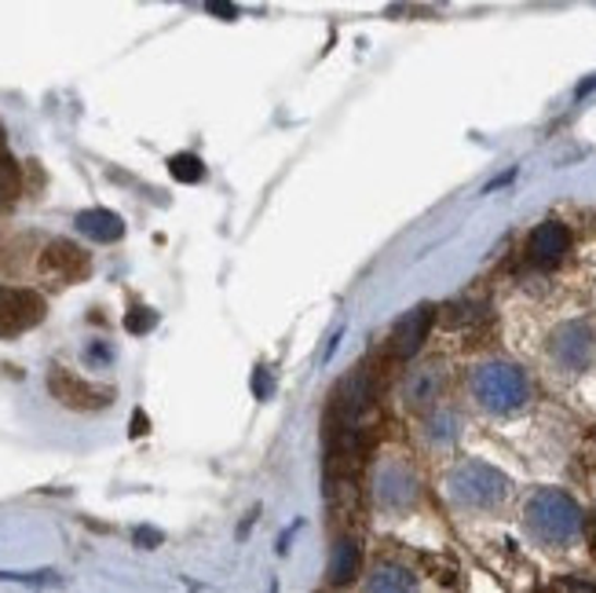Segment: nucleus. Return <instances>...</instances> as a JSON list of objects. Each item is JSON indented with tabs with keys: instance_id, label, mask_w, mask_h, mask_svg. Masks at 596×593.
Instances as JSON below:
<instances>
[{
	"instance_id": "f257e3e1",
	"label": "nucleus",
	"mask_w": 596,
	"mask_h": 593,
	"mask_svg": "<svg viewBox=\"0 0 596 593\" xmlns=\"http://www.w3.org/2000/svg\"><path fill=\"white\" fill-rule=\"evenodd\" d=\"M527 532L546 546H568L582 535V509L571 495L563 491H535L524 509Z\"/></svg>"
},
{
	"instance_id": "f03ea898",
	"label": "nucleus",
	"mask_w": 596,
	"mask_h": 593,
	"mask_svg": "<svg viewBox=\"0 0 596 593\" xmlns=\"http://www.w3.org/2000/svg\"><path fill=\"white\" fill-rule=\"evenodd\" d=\"M473 395L490 414H512L527 403L531 384L524 370L512 367V363H484V367L473 370Z\"/></svg>"
},
{
	"instance_id": "7ed1b4c3",
	"label": "nucleus",
	"mask_w": 596,
	"mask_h": 593,
	"mask_svg": "<svg viewBox=\"0 0 596 593\" xmlns=\"http://www.w3.org/2000/svg\"><path fill=\"white\" fill-rule=\"evenodd\" d=\"M451 498L465 509H494L509 498V476L487 462H462L446 476Z\"/></svg>"
},
{
	"instance_id": "20e7f679",
	"label": "nucleus",
	"mask_w": 596,
	"mask_h": 593,
	"mask_svg": "<svg viewBox=\"0 0 596 593\" xmlns=\"http://www.w3.org/2000/svg\"><path fill=\"white\" fill-rule=\"evenodd\" d=\"M45 319V297L23 286H0V337L34 330Z\"/></svg>"
},
{
	"instance_id": "39448f33",
	"label": "nucleus",
	"mask_w": 596,
	"mask_h": 593,
	"mask_svg": "<svg viewBox=\"0 0 596 593\" xmlns=\"http://www.w3.org/2000/svg\"><path fill=\"white\" fill-rule=\"evenodd\" d=\"M549 352L552 359L560 363L563 370H585L593 363V352H596V334L589 322H563V327H557V334L549 337Z\"/></svg>"
},
{
	"instance_id": "423d86ee",
	"label": "nucleus",
	"mask_w": 596,
	"mask_h": 593,
	"mask_svg": "<svg viewBox=\"0 0 596 593\" xmlns=\"http://www.w3.org/2000/svg\"><path fill=\"white\" fill-rule=\"evenodd\" d=\"M48 389L62 403V407H70V411H103V407H110V403H114L110 389H99V384L81 381L78 373H70L62 367H56L48 373Z\"/></svg>"
},
{
	"instance_id": "0eeeda50",
	"label": "nucleus",
	"mask_w": 596,
	"mask_h": 593,
	"mask_svg": "<svg viewBox=\"0 0 596 593\" xmlns=\"http://www.w3.org/2000/svg\"><path fill=\"white\" fill-rule=\"evenodd\" d=\"M40 272L56 278V283H78V278H85L92 272V260L81 246L67 242V238H56V242H48V249L40 253Z\"/></svg>"
},
{
	"instance_id": "6e6552de",
	"label": "nucleus",
	"mask_w": 596,
	"mask_h": 593,
	"mask_svg": "<svg viewBox=\"0 0 596 593\" xmlns=\"http://www.w3.org/2000/svg\"><path fill=\"white\" fill-rule=\"evenodd\" d=\"M373 495H378L381 506L406 509V506H414V498H417V481L406 465L389 462V465H381L378 476H373Z\"/></svg>"
},
{
	"instance_id": "1a4fd4ad",
	"label": "nucleus",
	"mask_w": 596,
	"mask_h": 593,
	"mask_svg": "<svg viewBox=\"0 0 596 593\" xmlns=\"http://www.w3.org/2000/svg\"><path fill=\"white\" fill-rule=\"evenodd\" d=\"M571 249V232L557 221H546L531 232V242H527V257L535 268H557L563 253Z\"/></svg>"
},
{
	"instance_id": "9d476101",
	"label": "nucleus",
	"mask_w": 596,
	"mask_h": 593,
	"mask_svg": "<svg viewBox=\"0 0 596 593\" xmlns=\"http://www.w3.org/2000/svg\"><path fill=\"white\" fill-rule=\"evenodd\" d=\"M432 316H436V308H428V305H417L414 311H406V316L400 319V327H395V337H392L395 356L400 359L417 356V348H421L425 337H428V327H432Z\"/></svg>"
},
{
	"instance_id": "9b49d317",
	"label": "nucleus",
	"mask_w": 596,
	"mask_h": 593,
	"mask_svg": "<svg viewBox=\"0 0 596 593\" xmlns=\"http://www.w3.org/2000/svg\"><path fill=\"white\" fill-rule=\"evenodd\" d=\"M78 232L96 238V242H118L124 235V224H121V216L110 210H85V213H78Z\"/></svg>"
},
{
	"instance_id": "f8f14e48",
	"label": "nucleus",
	"mask_w": 596,
	"mask_h": 593,
	"mask_svg": "<svg viewBox=\"0 0 596 593\" xmlns=\"http://www.w3.org/2000/svg\"><path fill=\"white\" fill-rule=\"evenodd\" d=\"M359 565H362L359 546H355L351 538H337L330 554V582L333 586H348V582L359 576Z\"/></svg>"
},
{
	"instance_id": "ddd939ff",
	"label": "nucleus",
	"mask_w": 596,
	"mask_h": 593,
	"mask_svg": "<svg viewBox=\"0 0 596 593\" xmlns=\"http://www.w3.org/2000/svg\"><path fill=\"white\" fill-rule=\"evenodd\" d=\"M439 392H443V370L439 367L417 370L414 378L406 381V403H410V407H428L432 400H439Z\"/></svg>"
},
{
	"instance_id": "4468645a",
	"label": "nucleus",
	"mask_w": 596,
	"mask_h": 593,
	"mask_svg": "<svg viewBox=\"0 0 596 593\" xmlns=\"http://www.w3.org/2000/svg\"><path fill=\"white\" fill-rule=\"evenodd\" d=\"M366 593H417V579L406 568L384 565L366 582Z\"/></svg>"
},
{
	"instance_id": "2eb2a0df",
	"label": "nucleus",
	"mask_w": 596,
	"mask_h": 593,
	"mask_svg": "<svg viewBox=\"0 0 596 593\" xmlns=\"http://www.w3.org/2000/svg\"><path fill=\"white\" fill-rule=\"evenodd\" d=\"M19 191H23L19 165H15L12 154H0V213H8L19 202Z\"/></svg>"
},
{
	"instance_id": "dca6fc26",
	"label": "nucleus",
	"mask_w": 596,
	"mask_h": 593,
	"mask_svg": "<svg viewBox=\"0 0 596 593\" xmlns=\"http://www.w3.org/2000/svg\"><path fill=\"white\" fill-rule=\"evenodd\" d=\"M169 173H172V180H180V183H198L205 176V165L198 154H172Z\"/></svg>"
},
{
	"instance_id": "f3484780",
	"label": "nucleus",
	"mask_w": 596,
	"mask_h": 593,
	"mask_svg": "<svg viewBox=\"0 0 596 593\" xmlns=\"http://www.w3.org/2000/svg\"><path fill=\"white\" fill-rule=\"evenodd\" d=\"M428 440H436V443H451L454 436H457V418L451 411H439V414H432L428 418Z\"/></svg>"
},
{
	"instance_id": "a211bd4d",
	"label": "nucleus",
	"mask_w": 596,
	"mask_h": 593,
	"mask_svg": "<svg viewBox=\"0 0 596 593\" xmlns=\"http://www.w3.org/2000/svg\"><path fill=\"white\" fill-rule=\"evenodd\" d=\"M154 327H158V311L151 308H132L129 316H124V330H129V334H151Z\"/></svg>"
},
{
	"instance_id": "6ab92c4d",
	"label": "nucleus",
	"mask_w": 596,
	"mask_h": 593,
	"mask_svg": "<svg viewBox=\"0 0 596 593\" xmlns=\"http://www.w3.org/2000/svg\"><path fill=\"white\" fill-rule=\"evenodd\" d=\"M552 593H596V586H593V582H585V579L568 576V579H557V582H552Z\"/></svg>"
},
{
	"instance_id": "aec40b11",
	"label": "nucleus",
	"mask_w": 596,
	"mask_h": 593,
	"mask_svg": "<svg viewBox=\"0 0 596 593\" xmlns=\"http://www.w3.org/2000/svg\"><path fill=\"white\" fill-rule=\"evenodd\" d=\"M271 389H275V384H271V373L264 367L253 370V392L260 395V400H271Z\"/></svg>"
},
{
	"instance_id": "412c9836",
	"label": "nucleus",
	"mask_w": 596,
	"mask_h": 593,
	"mask_svg": "<svg viewBox=\"0 0 596 593\" xmlns=\"http://www.w3.org/2000/svg\"><path fill=\"white\" fill-rule=\"evenodd\" d=\"M135 538H140V543H146V546H154V543H162V535L154 532V527H140V532H135Z\"/></svg>"
},
{
	"instance_id": "4be33fe9",
	"label": "nucleus",
	"mask_w": 596,
	"mask_h": 593,
	"mask_svg": "<svg viewBox=\"0 0 596 593\" xmlns=\"http://www.w3.org/2000/svg\"><path fill=\"white\" fill-rule=\"evenodd\" d=\"M146 432V414L143 411H135L132 414V436H143Z\"/></svg>"
},
{
	"instance_id": "5701e85b",
	"label": "nucleus",
	"mask_w": 596,
	"mask_h": 593,
	"mask_svg": "<svg viewBox=\"0 0 596 593\" xmlns=\"http://www.w3.org/2000/svg\"><path fill=\"white\" fill-rule=\"evenodd\" d=\"M208 12H213V15H227V19H235V8H231V4H208Z\"/></svg>"
},
{
	"instance_id": "b1692460",
	"label": "nucleus",
	"mask_w": 596,
	"mask_h": 593,
	"mask_svg": "<svg viewBox=\"0 0 596 593\" xmlns=\"http://www.w3.org/2000/svg\"><path fill=\"white\" fill-rule=\"evenodd\" d=\"M593 88H596V78H589L585 85H579V96H585V92H593Z\"/></svg>"
},
{
	"instance_id": "393cba45",
	"label": "nucleus",
	"mask_w": 596,
	"mask_h": 593,
	"mask_svg": "<svg viewBox=\"0 0 596 593\" xmlns=\"http://www.w3.org/2000/svg\"><path fill=\"white\" fill-rule=\"evenodd\" d=\"M0 154H8V140H4V124H0Z\"/></svg>"
},
{
	"instance_id": "a878e982",
	"label": "nucleus",
	"mask_w": 596,
	"mask_h": 593,
	"mask_svg": "<svg viewBox=\"0 0 596 593\" xmlns=\"http://www.w3.org/2000/svg\"><path fill=\"white\" fill-rule=\"evenodd\" d=\"M589 538H593V546H596V517H593V524H589Z\"/></svg>"
}]
</instances>
